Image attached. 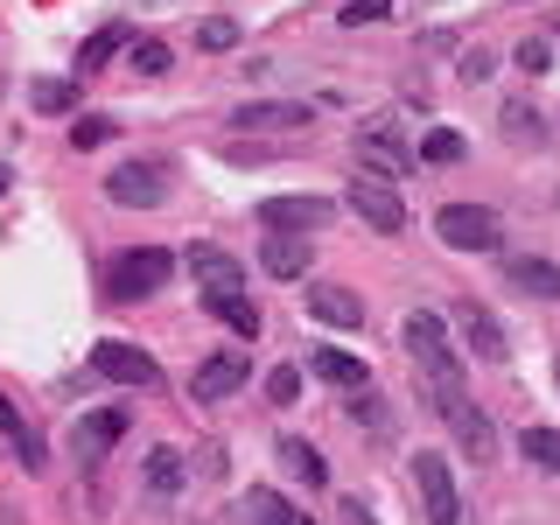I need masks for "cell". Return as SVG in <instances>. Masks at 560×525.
I'll list each match as a JSON object with an SVG mask.
<instances>
[{
    "label": "cell",
    "instance_id": "obj_19",
    "mask_svg": "<svg viewBox=\"0 0 560 525\" xmlns=\"http://www.w3.org/2000/svg\"><path fill=\"white\" fill-rule=\"evenodd\" d=\"M308 378L337 385V393H364V358H350V350L323 343V350H308Z\"/></svg>",
    "mask_w": 560,
    "mask_h": 525
},
{
    "label": "cell",
    "instance_id": "obj_29",
    "mask_svg": "<svg viewBox=\"0 0 560 525\" xmlns=\"http://www.w3.org/2000/svg\"><path fill=\"white\" fill-rule=\"evenodd\" d=\"M119 127H113V119H105V113H84L78 119V127H70V148H78V154H92V148H105V140H113Z\"/></svg>",
    "mask_w": 560,
    "mask_h": 525
},
{
    "label": "cell",
    "instance_id": "obj_22",
    "mask_svg": "<svg viewBox=\"0 0 560 525\" xmlns=\"http://www.w3.org/2000/svg\"><path fill=\"white\" fill-rule=\"evenodd\" d=\"M127 49H133V28H127V22H105L92 43L78 49V78H92V70H105L113 57H127Z\"/></svg>",
    "mask_w": 560,
    "mask_h": 525
},
{
    "label": "cell",
    "instance_id": "obj_23",
    "mask_svg": "<svg viewBox=\"0 0 560 525\" xmlns=\"http://www.w3.org/2000/svg\"><path fill=\"white\" fill-rule=\"evenodd\" d=\"M518 455L533 469H547V477H560V428H525L518 434Z\"/></svg>",
    "mask_w": 560,
    "mask_h": 525
},
{
    "label": "cell",
    "instance_id": "obj_11",
    "mask_svg": "<svg viewBox=\"0 0 560 525\" xmlns=\"http://www.w3.org/2000/svg\"><path fill=\"white\" fill-rule=\"evenodd\" d=\"M92 372L113 378V385H162V364H154L140 343H98L92 350Z\"/></svg>",
    "mask_w": 560,
    "mask_h": 525
},
{
    "label": "cell",
    "instance_id": "obj_32",
    "mask_svg": "<svg viewBox=\"0 0 560 525\" xmlns=\"http://www.w3.org/2000/svg\"><path fill=\"white\" fill-rule=\"evenodd\" d=\"M127 57H133V70H140V78H162V70L175 63V49H168V43H133Z\"/></svg>",
    "mask_w": 560,
    "mask_h": 525
},
{
    "label": "cell",
    "instance_id": "obj_39",
    "mask_svg": "<svg viewBox=\"0 0 560 525\" xmlns=\"http://www.w3.org/2000/svg\"><path fill=\"white\" fill-rule=\"evenodd\" d=\"M294 525H315V518H308V512H294Z\"/></svg>",
    "mask_w": 560,
    "mask_h": 525
},
{
    "label": "cell",
    "instance_id": "obj_30",
    "mask_svg": "<svg viewBox=\"0 0 560 525\" xmlns=\"http://www.w3.org/2000/svg\"><path fill=\"white\" fill-rule=\"evenodd\" d=\"M385 14H393V0H343L337 22L343 28H372V22H385Z\"/></svg>",
    "mask_w": 560,
    "mask_h": 525
},
{
    "label": "cell",
    "instance_id": "obj_34",
    "mask_svg": "<svg viewBox=\"0 0 560 525\" xmlns=\"http://www.w3.org/2000/svg\"><path fill=\"white\" fill-rule=\"evenodd\" d=\"M238 43V22H232V14H210V22L197 28V49H232Z\"/></svg>",
    "mask_w": 560,
    "mask_h": 525
},
{
    "label": "cell",
    "instance_id": "obj_27",
    "mask_svg": "<svg viewBox=\"0 0 560 525\" xmlns=\"http://www.w3.org/2000/svg\"><path fill=\"white\" fill-rule=\"evenodd\" d=\"M463 133L455 127H434V133H420V162H434V168H448V162H463Z\"/></svg>",
    "mask_w": 560,
    "mask_h": 525
},
{
    "label": "cell",
    "instance_id": "obj_9",
    "mask_svg": "<svg viewBox=\"0 0 560 525\" xmlns=\"http://www.w3.org/2000/svg\"><path fill=\"white\" fill-rule=\"evenodd\" d=\"M434 413H442L448 428H455V442H463L469 463H490V455H498V428H490V413H483L469 393H463V399H442Z\"/></svg>",
    "mask_w": 560,
    "mask_h": 525
},
{
    "label": "cell",
    "instance_id": "obj_37",
    "mask_svg": "<svg viewBox=\"0 0 560 525\" xmlns=\"http://www.w3.org/2000/svg\"><path fill=\"white\" fill-rule=\"evenodd\" d=\"M350 413H358V428H385V407H378L372 393H358V407H350Z\"/></svg>",
    "mask_w": 560,
    "mask_h": 525
},
{
    "label": "cell",
    "instance_id": "obj_36",
    "mask_svg": "<svg viewBox=\"0 0 560 525\" xmlns=\"http://www.w3.org/2000/svg\"><path fill=\"white\" fill-rule=\"evenodd\" d=\"M547 63H553L547 43H518V70H547Z\"/></svg>",
    "mask_w": 560,
    "mask_h": 525
},
{
    "label": "cell",
    "instance_id": "obj_18",
    "mask_svg": "<svg viewBox=\"0 0 560 525\" xmlns=\"http://www.w3.org/2000/svg\"><path fill=\"white\" fill-rule=\"evenodd\" d=\"M273 455H280V469H288L294 483H308V490H323V483H329V463H323V448H315V442H302V434H280V442H273Z\"/></svg>",
    "mask_w": 560,
    "mask_h": 525
},
{
    "label": "cell",
    "instance_id": "obj_4",
    "mask_svg": "<svg viewBox=\"0 0 560 525\" xmlns=\"http://www.w3.org/2000/svg\"><path fill=\"white\" fill-rule=\"evenodd\" d=\"M413 490H420V512H428V525H463V490H455L442 448H420L413 455Z\"/></svg>",
    "mask_w": 560,
    "mask_h": 525
},
{
    "label": "cell",
    "instance_id": "obj_6",
    "mask_svg": "<svg viewBox=\"0 0 560 525\" xmlns=\"http://www.w3.org/2000/svg\"><path fill=\"white\" fill-rule=\"evenodd\" d=\"M350 148H358L364 175H385V183H399V175L413 168V148H407V133H399L393 119H364V127L350 133Z\"/></svg>",
    "mask_w": 560,
    "mask_h": 525
},
{
    "label": "cell",
    "instance_id": "obj_15",
    "mask_svg": "<svg viewBox=\"0 0 560 525\" xmlns=\"http://www.w3.org/2000/svg\"><path fill=\"white\" fill-rule=\"evenodd\" d=\"M189 273H197L203 294H245V273L224 245H189Z\"/></svg>",
    "mask_w": 560,
    "mask_h": 525
},
{
    "label": "cell",
    "instance_id": "obj_33",
    "mask_svg": "<svg viewBox=\"0 0 560 525\" xmlns=\"http://www.w3.org/2000/svg\"><path fill=\"white\" fill-rule=\"evenodd\" d=\"M504 127H512V140H525V148H539V113H533V105H504Z\"/></svg>",
    "mask_w": 560,
    "mask_h": 525
},
{
    "label": "cell",
    "instance_id": "obj_25",
    "mask_svg": "<svg viewBox=\"0 0 560 525\" xmlns=\"http://www.w3.org/2000/svg\"><path fill=\"white\" fill-rule=\"evenodd\" d=\"M245 525H294V504L280 498V490H245Z\"/></svg>",
    "mask_w": 560,
    "mask_h": 525
},
{
    "label": "cell",
    "instance_id": "obj_17",
    "mask_svg": "<svg viewBox=\"0 0 560 525\" xmlns=\"http://www.w3.org/2000/svg\"><path fill=\"white\" fill-rule=\"evenodd\" d=\"M308 315L323 329H358L364 323V302H358V288H337V280H329V288L308 294Z\"/></svg>",
    "mask_w": 560,
    "mask_h": 525
},
{
    "label": "cell",
    "instance_id": "obj_10",
    "mask_svg": "<svg viewBox=\"0 0 560 525\" xmlns=\"http://www.w3.org/2000/svg\"><path fill=\"white\" fill-rule=\"evenodd\" d=\"M245 378H253V358H245V350H218V358H203V364H197L189 393H197L203 407H218V399H232Z\"/></svg>",
    "mask_w": 560,
    "mask_h": 525
},
{
    "label": "cell",
    "instance_id": "obj_41",
    "mask_svg": "<svg viewBox=\"0 0 560 525\" xmlns=\"http://www.w3.org/2000/svg\"><path fill=\"white\" fill-rule=\"evenodd\" d=\"M553 378H560V364H553Z\"/></svg>",
    "mask_w": 560,
    "mask_h": 525
},
{
    "label": "cell",
    "instance_id": "obj_16",
    "mask_svg": "<svg viewBox=\"0 0 560 525\" xmlns=\"http://www.w3.org/2000/svg\"><path fill=\"white\" fill-rule=\"evenodd\" d=\"M0 442H8L14 455H22V469H35V477H43V469H49V448H43V434L28 428V413L14 407L8 393H0Z\"/></svg>",
    "mask_w": 560,
    "mask_h": 525
},
{
    "label": "cell",
    "instance_id": "obj_7",
    "mask_svg": "<svg viewBox=\"0 0 560 525\" xmlns=\"http://www.w3.org/2000/svg\"><path fill=\"white\" fill-rule=\"evenodd\" d=\"M105 197L119 210H154V203H168V168L162 162H119L105 175Z\"/></svg>",
    "mask_w": 560,
    "mask_h": 525
},
{
    "label": "cell",
    "instance_id": "obj_35",
    "mask_svg": "<svg viewBox=\"0 0 560 525\" xmlns=\"http://www.w3.org/2000/svg\"><path fill=\"white\" fill-rule=\"evenodd\" d=\"M490 70H498V57H490V49H469V57H463V84H483Z\"/></svg>",
    "mask_w": 560,
    "mask_h": 525
},
{
    "label": "cell",
    "instance_id": "obj_12",
    "mask_svg": "<svg viewBox=\"0 0 560 525\" xmlns=\"http://www.w3.org/2000/svg\"><path fill=\"white\" fill-rule=\"evenodd\" d=\"M329 218H337L329 197H267L259 203V224H267V232H315V224H329Z\"/></svg>",
    "mask_w": 560,
    "mask_h": 525
},
{
    "label": "cell",
    "instance_id": "obj_13",
    "mask_svg": "<svg viewBox=\"0 0 560 525\" xmlns=\"http://www.w3.org/2000/svg\"><path fill=\"white\" fill-rule=\"evenodd\" d=\"M294 127H308L302 98H267V105H238L232 113V133H294Z\"/></svg>",
    "mask_w": 560,
    "mask_h": 525
},
{
    "label": "cell",
    "instance_id": "obj_1",
    "mask_svg": "<svg viewBox=\"0 0 560 525\" xmlns=\"http://www.w3.org/2000/svg\"><path fill=\"white\" fill-rule=\"evenodd\" d=\"M407 358H413V372H420V393H428V407H442V399H463V385H469V372H463V350L448 343V323L442 315H407Z\"/></svg>",
    "mask_w": 560,
    "mask_h": 525
},
{
    "label": "cell",
    "instance_id": "obj_21",
    "mask_svg": "<svg viewBox=\"0 0 560 525\" xmlns=\"http://www.w3.org/2000/svg\"><path fill=\"white\" fill-rule=\"evenodd\" d=\"M308 259H315V245H302L294 232H273V238H267V253H259V267H267L273 280H302V273H308Z\"/></svg>",
    "mask_w": 560,
    "mask_h": 525
},
{
    "label": "cell",
    "instance_id": "obj_24",
    "mask_svg": "<svg viewBox=\"0 0 560 525\" xmlns=\"http://www.w3.org/2000/svg\"><path fill=\"white\" fill-rule=\"evenodd\" d=\"M203 308L218 315V323H232L238 337H259V308L245 302V294H203Z\"/></svg>",
    "mask_w": 560,
    "mask_h": 525
},
{
    "label": "cell",
    "instance_id": "obj_8",
    "mask_svg": "<svg viewBox=\"0 0 560 525\" xmlns=\"http://www.w3.org/2000/svg\"><path fill=\"white\" fill-rule=\"evenodd\" d=\"M127 428H133V413L92 407V413H78V434H70V448H78V463H105V455L127 442Z\"/></svg>",
    "mask_w": 560,
    "mask_h": 525
},
{
    "label": "cell",
    "instance_id": "obj_26",
    "mask_svg": "<svg viewBox=\"0 0 560 525\" xmlns=\"http://www.w3.org/2000/svg\"><path fill=\"white\" fill-rule=\"evenodd\" d=\"M183 477H189V463H183L175 448H154V455H148V490H154V498H175V490H183Z\"/></svg>",
    "mask_w": 560,
    "mask_h": 525
},
{
    "label": "cell",
    "instance_id": "obj_40",
    "mask_svg": "<svg viewBox=\"0 0 560 525\" xmlns=\"http://www.w3.org/2000/svg\"><path fill=\"white\" fill-rule=\"evenodd\" d=\"M8 183H14V175H8V168H0V189H8Z\"/></svg>",
    "mask_w": 560,
    "mask_h": 525
},
{
    "label": "cell",
    "instance_id": "obj_28",
    "mask_svg": "<svg viewBox=\"0 0 560 525\" xmlns=\"http://www.w3.org/2000/svg\"><path fill=\"white\" fill-rule=\"evenodd\" d=\"M28 105H35V113H70V105H78V84H70V78H35Z\"/></svg>",
    "mask_w": 560,
    "mask_h": 525
},
{
    "label": "cell",
    "instance_id": "obj_14",
    "mask_svg": "<svg viewBox=\"0 0 560 525\" xmlns=\"http://www.w3.org/2000/svg\"><path fill=\"white\" fill-rule=\"evenodd\" d=\"M448 315L463 323V337H469V350H477V358L504 364V323H498V315H490L483 302H463V294H455V302H448Z\"/></svg>",
    "mask_w": 560,
    "mask_h": 525
},
{
    "label": "cell",
    "instance_id": "obj_20",
    "mask_svg": "<svg viewBox=\"0 0 560 525\" xmlns=\"http://www.w3.org/2000/svg\"><path fill=\"white\" fill-rule=\"evenodd\" d=\"M504 280H512L518 294H533V302H560V267H547V259H533V253L504 259Z\"/></svg>",
    "mask_w": 560,
    "mask_h": 525
},
{
    "label": "cell",
    "instance_id": "obj_38",
    "mask_svg": "<svg viewBox=\"0 0 560 525\" xmlns=\"http://www.w3.org/2000/svg\"><path fill=\"white\" fill-rule=\"evenodd\" d=\"M343 518H350V525H372V512H364V504H358V498H350V504H343Z\"/></svg>",
    "mask_w": 560,
    "mask_h": 525
},
{
    "label": "cell",
    "instance_id": "obj_3",
    "mask_svg": "<svg viewBox=\"0 0 560 525\" xmlns=\"http://www.w3.org/2000/svg\"><path fill=\"white\" fill-rule=\"evenodd\" d=\"M434 238L455 245V253H490V245H504V224L483 203H442L434 210Z\"/></svg>",
    "mask_w": 560,
    "mask_h": 525
},
{
    "label": "cell",
    "instance_id": "obj_31",
    "mask_svg": "<svg viewBox=\"0 0 560 525\" xmlns=\"http://www.w3.org/2000/svg\"><path fill=\"white\" fill-rule=\"evenodd\" d=\"M267 399H273V407H294V399H302V372H294V364H273V372H267Z\"/></svg>",
    "mask_w": 560,
    "mask_h": 525
},
{
    "label": "cell",
    "instance_id": "obj_5",
    "mask_svg": "<svg viewBox=\"0 0 560 525\" xmlns=\"http://www.w3.org/2000/svg\"><path fill=\"white\" fill-rule=\"evenodd\" d=\"M343 203L358 210L372 232H385V238L407 232V203H399V183H385V175H350V183H343Z\"/></svg>",
    "mask_w": 560,
    "mask_h": 525
},
{
    "label": "cell",
    "instance_id": "obj_2",
    "mask_svg": "<svg viewBox=\"0 0 560 525\" xmlns=\"http://www.w3.org/2000/svg\"><path fill=\"white\" fill-rule=\"evenodd\" d=\"M168 280H175L168 245H133V253H119L113 273H105V302H148V294L168 288Z\"/></svg>",
    "mask_w": 560,
    "mask_h": 525
}]
</instances>
